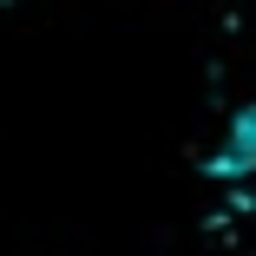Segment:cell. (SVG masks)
<instances>
[{
  "label": "cell",
  "mask_w": 256,
  "mask_h": 256,
  "mask_svg": "<svg viewBox=\"0 0 256 256\" xmlns=\"http://www.w3.org/2000/svg\"><path fill=\"white\" fill-rule=\"evenodd\" d=\"M204 171H210L217 184H243V178H256V106H236V112H230L224 144L204 158Z\"/></svg>",
  "instance_id": "obj_1"
}]
</instances>
